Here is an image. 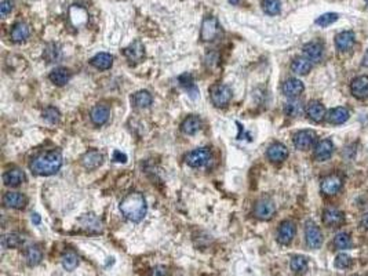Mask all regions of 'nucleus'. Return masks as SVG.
<instances>
[{"mask_svg":"<svg viewBox=\"0 0 368 276\" xmlns=\"http://www.w3.org/2000/svg\"><path fill=\"white\" fill-rule=\"evenodd\" d=\"M120 213L131 222H140L147 215V204L144 195L140 192H133L120 202Z\"/></svg>","mask_w":368,"mask_h":276,"instance_id":"1","label":"nucleus"},{"mask_svg":"<svg viewBox=\"0 0 368 276\" xmlns=\"http://www.w3.org/2000/svg\"><path fill=\"white\" fill-rule=\"evenodd\" d=\"M62 155L58 151H47L32 160L31 170L37 176H53L62 167Z\"/></svg>","mask_w":368,"mask_h":276,"instance_id":"2","label":"nucleus"},{"mask_svg":"<svg viewBox=\"0 0 368 276\" xmlns=\"http://www.w3.org/2000/svg\"><path fill=\"white\" fill-rule=\"evenodd\" d=\"M210 98L217 108H223L232 99V90L226 85H221V83L214 85L210 89Z\"/></svg>","mask_w":368,"mask_h":276,"instance_id":"3","label":"nucleus"},{"mask_svg":"<svg viewBox=\"0 0 368 276\" xmlns=\"http://www.w3.org/2000/svg\"><path fill=\"white\" fill-rule=\"evenodd\" d=\"M186 165L193 167V169H200L207 166L211 162V151L207 148H197L190 151L189 154L186 155Z\"/></svg>","mask_w":368,"mask_h":276,"instance_id":"4","label":"nucleus"},{"mask_svg":"<svg viewBox=\"0 0 368 276\" xmlns=\"http://www.w3.org/2000/svg\"><path fill=\"white\" fill-rule=\"evenodd\" d=\"M221 32V25L218 22V19L215 17H206L202 24V32H200V37L203 42H213L215 40Z\"/></svg>","mask_w":368,"mask_h":276,"instance_id":"5","label":"nucleus"},{"mask_svg":"<svg viewBox=\"0 0 368 276\" xmlns=\"http://www.w3.org/2000/svg\"><path fill=\"white\" fill-rule=\"evenodd\" d=\"M276 213V206H275V203L273 200H270V199H261V200H258L257 204H255V207H254V214L257 218L262 221H269L273 218V215Z\"/></svg>","mask_w":368,"mask_h":276,"instance_id":"6","label":"nucleus"},{"mask_svg":"<svg viewBox=\"0 0 368 276\" xmlns=\"http://www.w3.org/2000/svg\"><path fill=\"white\" fill-rule=\"evenodd\" d=\"M317 135L312 130H301L294 135V145L299 151H307L314 145Z\"/></svg>","mask_w":368,"mask_h":276,"instance_id":"7","label":"nucleus"},{"mask_svg":"<svg viewBox=\"0 0 368 276\" xmlns=\"http://www.w3.org/2000/svg\"><path fill=\"white\" fill-rule=\"evenodd\" d=\"M305 239H306V245L310 249H319L323 245V235L320 228L314 224V222H307L305 227Z\"/></svg>","mask_w":368,"mask_h":276,"instance_id":"8","label":"nucleus"},{"mask_svg":"<svg viewBox=\"0 0 368 276\" xmlns=\"http://www.w3.org/2000/svg\"><path fill=\"white\" fill-rule=\"evenodd\" d=\"M295 232H296V229H295L294 222H291V221H283L282 224H280V227H279V231H277V240H279V243L284 246L290 245L295 238Z\"/></svg>","mask_w":368,"mask_h":276,"instance_id":"9","label":"nucleus"},{"mask_svg":"<svg viewBox=\"0 0 368 276\" xmlns=\"http://www.w3.org/2000/svg\"><path fill=\"white\" fill-rule=\"evenodd\" d=\"M342 188V178L337 176V174H331L323 178L321 181V192L327 195V196H332L335 195L338 190Z\"/></svg>","mask_w":368,"mask_h":276,"instance_id":"10","label":"nucleus"},{"mask_svg":"<svg viewBox=\"0 0 368 276\" xmlns=\"http://www.w3.org/2000/svg\"><path fill=\"white\" fill-rule=\"evenodd\" d=\"M283 94L286 97H290V98H296L299 94L303 92L305 90V86L299 79H295V78H291V79H287L284 83H283Z\"/></svg>","mask_w":368,"mask_h":276,"instance_id":"11","label":"nucleus"},{"mask_svg":"<svg viewBox=\"0 0 368 276\" xmlns=\"http://www.w3.org/2000/svg\"><path fill=\"white\" fill-rule=\"evenodd\" d=\"M268 159L270 162H273V163H282L284 160L287 159V156H289V149L286 145H283L280 142H275V144H272L269 148H268Z\"/></svg>","mask_w":368,"mask_h":276,"instance_id":"12","label":"nucleus"},{"mask_svg":"<svg viewBox=\"0 0 368 276\" xmlns=\"http://www.w3.org/2000/svg\"><path fill=\"white\" fill-rule=\"evenodd\" d=\"M111 116V109L108 105L99 104L95 105L91 109V113H90V119L91 122L95 124V126H102L105 123L108 122V119Z\"/></svg>","mask_w":368,"mask_h":276,"instance_id":"13","label":"nucleus"},{"mask_svg":"<svg viewBox=\"0 0 368 276\" xmlns=\"http://www.w3.org/2000/svg\"><path fill=\"white\" fill-rule=\"evenodd\" d=\"M3 204L8 209L21 210L26 206V197L21 192H7L3 196Z\"/></svg>","mask_w":368,"mask_h":276,"instance_id":"14","label":"nucleus"},{"mask_svg":"<svg viewBox=\"0 0 368 276\" xmlns=\"http://www.w3.org/2000/svg\"><path fill=\"white\" fill-rule=\"evenodd\" d=\"M355 42H356V37H355V33L352 31L341 32V33L337 35V37H335V46H337V49L339 50V51H342V53L353 49Z\"/></svg>","mask_w":368,"mask_h":276,"instance_id":"15","label":"nucleus"},{"mask_svg":"<svg viewBox=\"0 0 368 276\" xmlns=\"http://www.w3.org/2000/svg\"><path fill=\"white\" fill-rule=\"evenodd\" d=\"M102 162H104V156L98 151H90V152L83 155V158H81V165L88 172L98 169L99 166L102 165Z\"/></svg>","mask_w":368,"mask_h":276,"instance_id":"16","label":"nucleus"},{"mask_svg":"<svg viewBox=\"0 0 368 276\" xmlns=\"http://www.w3.org/2000/svg\"><path fill=\"white\" fill-rule=\"evenodd\" d=\"M306 115L313 122L320 123L324 120L325 117V108L324 105L319 101H310L306 105Z\"/></svg>","mask_w":368,"mask_h":276,"instance_id":"17","label":"nucleus"},{"mask_svg":"<svg viewBox=\"0 0 368 276\" xmlns=\"http://www.w3.org/2000/svg\"><path fill=\"white\" fill-rule=\"evenodd\" d=\"M350 90L352 94L356 98H367L368 97V76H360L352 82L350 85Z\"/></svg>","mask_w":368,"mask_h":276,"instance_id":"18","label":"nucleus"},{"mask_svg":"<svg viewBox=\"0 0 368 276\" xmlns=\"http://www.w3.org/2000/svg\"><path fill=\"white\" fill-rule=\"evenodd\" d=\"M332 152H334V144L330 140H323L317 142L314 148V158L319 162H325L331 158Z\"/></svg>","mask_w":368,"mask_h":276,"instance_id":"19","label":"nucleus"},{"mask_svg":"<svg viewBox=\"0 0 368 276\" xmlns=\"http://www.w3.org/2000/svg\"><path fill=\"white\" fill-rule=\"evenodd\" d=\"M303 55L310 62H319L323 58V46L317 42H310L303 46Z\"/></svg>","mask_w":368,"mask_h":276,"instance_id":"20","label":"nucleus"},{"mask_svg":"<svg viewBox=\"0 0 368 276\" xmlns=\"http://www.w3.org/2000/svg\"><path fill=\"white\" fill-rule=\"evenodd\" d=\"M31 35V29H29V25L25 24V22H18L12 26L11 32H10V36H11L12 42L15 43H21L25 42Z\"/></svg>","mask_w":368,"mask_h":276,"instance_id":"21","label":"nucleus"},{"mask_svg":"<svg viewBox=\"0 0 368 276\" xmlns=\"http://www.w3.org/2000/svg\"><path fill=\"white\" fill-rule=\"evenodd\" d=\"M25 181V173L19 169H11L3 174V183L7 186H18Z\"/></svg>","mask_w":368,"mask_h":276,"instance_id":"22","label":"nucleus"},{"mask_svg":"<svg viewBox=\"0 0 368 276\" xmlns=\"http://www.w3.org/2000/svg\"><path fill=\"white\" fill-rule=\"evenodd\" d=\"M345 215L337 209H327L323 213V222L328 227H338L344 224Z\"/></svg>","mask_w":368,"mask_h":276,"instance_id":"23","label":"nucleus"},{"mask_svg":"<svg viewBox=\"0 0 368 276\" xmlns=\"http://www.w3.org/2000/svg\"><path fill=\"white\" fill-rule=\"evenodd\" d=\"M71 78H72V75H71V72L68 71L67 68H56L49 75V79L57 86H65L68 82L71 80Z\"/></svg>","mask_w":368,"mask_h":276,"instance_id":"24","label":"nucleus"},{"mask_svg":"<svg viewBox=\"0 0 368 276\" xmlns=\"http://www.w3.org/2000/svg\"><path fill=\"white\" fill-rule=\"evenodd\" d=\"M90 62L92 67L97 68L99 71H106V69H111L113 65V57L108 53H98L92 57Z\"/></svg>","mask_w":368,"mask_h":276,"instance_id":"25","label":"nucleus"},{"mask_svg":"<svg viewBox=\"0 0 368 276\" xmlns=\"http://www.w3.org/2000/svg\"><path fill=\"white\" fill-rule=\"evenodd\" d=\"M200 129H202V119L199 116H195V115L186 117L181 124V130L188 135L196 134Z\"/></svg>","mask_w":368,"mask_h":276,"instance_id":"26","label":"nucleus"},{"mask_svg":"<svg viewBox=\"0 0 368 276\" xmlns=\"http://www.w3.org/2000/svg\"><path fill=\"white\" fill-rule=\"evenodd\" d=\"M349 119V110L344 108V106H338L328 112L327 115V120L331 124H342Z\"/></svg>","mask_w":368,"mask_h":276,"instance_id":"27","label":"nucleus"},{"mask_svg":"<svg viewBox=\"0 0 368 276\" xmlns=\"http://www.w3.org/2000/svg\"><path fill=\"white\" fill-rule=\"evenodd\" d=\"M124 55L127 57L129 61L138 62L145 55V50H144V46L141 44V42L137 40L131 46H129L127 49H124Z\"/></svg>","mask_w":368,"mask_h":276,"instance_id":"28","label":"nucleus"},{"mask_svg":"<svg viewBox=\"0 0 368 276\" xmlns=\"http://www.w3.org/2000/svg\"><path fill=\"white\" fill-rule=\"evenodd\" d=\"M131 102L137 108H147V106H150L152 102H153V97L147 90H141V92H135L134 95L131 97Z\"/></svg>","mask_w":368,"mask_h":276,"instance_id":"29","label":"nucleus"},{"mask_svg":"<svg viewBox=\"0 0 368 276\" xmlns=\"http://www.w3.org/2000/svg\"><path fill=\"white\" fill-rule=\"evenodd\" d=\"M310 69H312V62L305 57H298L291 64V71L296 75H307Z\"/></svg>","mask_w":368,"mask_h":276,"instance_id":"30","label":"nucleus"},{"mask_svg":"<svg viewBox=\"0 0 368 276\" xmlns=\"http://www.w3.org/2000/svg\"><path fill=\"white\" fill-rule=\"evenodd\" d=\"M43 258V253L42 250L37 247V246H29L25 252V260H26V264L31 265V267H35V265L40 264Z\"/></svg>","mask_w":368,"mask_h":276,"instance_id":"31","label":"nucleus"},{"mask_svg":"<svg viewBox=\"0 0 368 276\" xmlns=\"http://www.w3.org/2000/svg\"><path fill=\"white\" fill-rule=\"evenodd\" d=\"M302 112H303V105L299 99L291 98L284 105V113L291 117L299 116V115H302Z\"/></svg>","mask_w":368,"mask_h":276,"instance_id":"32","label":"nucleus"},{"mask_svg":"<svg viewBox=\"0 0 368 276\" xmlns=\"http://www.w3.org/2000/svg\"><path fill=\"white\" fill-rule=\"evenodd\" d=\"M291 271L294 274H303L307 270V260L303 256H295L290 263Z\"/></svg>","mask_w":368,"mask_h":276,"instance_id":"33","label":"nucleus"},{"mask_svg":"<svg viewBox=\"0 0 368 276\" xmlns=\"http://www.w3.org/2000/svg\"><path fill=\"white\" fill-rule=\"evenodd\" d=\"M262 7L268 15H277L282 11V1L280 0H264Z\"/></svg>","mask_w":368,"mask_h":276,"instance_id":"34","label":"nucleus"},{"mask_svg":"<svg viewBox=\"0 0 368 276\" xmlns=\"http://www.w3.org/2000/svg\"><path fill=\"white\" fill-rule=\"evenodd\" d=\"M334 246L337 247L338 250H348V249L352 247V239H350L348 233H338L337 236L334 238Z\"/></svg>","mask_w":368,"mask_h":276,"instance_id":"35","label":"nucleus"},{"mask_svg":"<svg viewBox=\"0 0 368 276\" xmlns=\"http://www.w3.org/2000/svg\"><path fill=\"white\" fill-rule=\"evenodd\" d=\"M79 265V257L74 252H68L62 256V267L67 271H74Z\"/></svg>","mask_w":368,"mask_h":276,"instance_id":"36","label":"nucleus"},{"mask_svg":"<svg viewBox=\"0 0 368 276\" xmlns=\"http://www.w3.org/2000/svg\"><path fill=\"white\" fill-rule=\"evenodd\" d=\"M43 117L44 120H47L51 124H56V123L60 122V119H61V113H60V110L54 108V106H47L46 109L43 110Z\"/></svg>","mask_w":368,"mask_h":276,"instance_id":"37","label":"nucleus"},{"mask_svg":"<svg viewBox=\"0 0 368 276\" xmlns=\"http://www.w3.org/2000/svg\"><path fill=\"white\" fill-rule=\"evenodd\" d=\"M338 17H339V15H338L337 12H325V14L320 15L319 18L316 19V25H319L321 28L330 26V25H332L335 21H337Z\"/></svg>","mask_w":368,"mask_h":276,"instance_id":"38","label":"nucleus"},{"mask_svg":"<svg viewBox=\"0 0 368 276\" xmlns=\"http://www.w3.org/2000/svg\"><path fill=\"white\" fill-rule=\"evenodd\" d=\"M21 236L17 235V233H8L6 236H3V240H1V243H3V247H7V249H12V247H18L21 245Z\"/></svg>","mask_w":368,"mask_h":276,"instance_id":"39","label":"nucleus"},{"mask_svg":"<svg viewBox=\"0 0 368 276\" xmlns=\"http://www.w3.org/2000/svg\"><path fill=\"white\" fill-rule=\"evenodd\" d=\"M350 265H352V258L348 256V254H338L337 258H335V267H337L338 270H346V268H349Z\"/></svg>","mask_w":368,"mask_h":276,"instance_id":"40","label":"nucleus"},{"mask_svg":"<svg viewBox=\"0 0 368 276\" xmlns=\"http://www.w3.org/2000/svg\"><path fill=\"white\" fill-rule=\"evenodd\" d=\"M179 83H181V86L185 87L186 90H193V92H196V87H195V83H193L192 75L185 74L182 75V76H179Z\"/></svg>","mask_w":368,"mask_h":276,"instance_id":"41","label":"nucleus"},{"mask_svg":"<svg viewBox=\"0 0 368 276\" xmlns=\"http://www.w3.org/2000/svg\"><path fill=\"white\" fill-rule=\"evenodd\" d=\"M12 8H14V1L12 0H3L0 3V14H1V17L6 18L7 15L12 11Z\"/></svg>","mask_w":368,"mask_h":276,"instance_id":"42","label":"nucleus"},{"mask_svg":"<svg viewBox=\"0 0 368 276\" xmlns=\"http://www.w3.org/2000/svg\"><path fill=\"white\" fill-rule=\"evenodd\" d=\"M113 160L115 162H119V163H124L126 160H127V156L122 152H119V151H115V154H113Z\"/></svg>","mask_w":368,"mask_h":276,"instance_id":"43","label":"nucleus"},{"mask_svg":"<svg viewBox=\"0 0 368 276\" xmlns=\"http://www.w3.org/2000/svg\"><path fill=\"white\" fill-rule=\"evenodd\" d=\"M362 225H363V228H364V229H368V213H366V214L363 215Z\"/></svg>","mask_w":368,"mask_h":276,"instance_id":"44","label":"nucleus"},{"mask_svg":"<svg viewBox=\"0 0 368 276\" xmlns=\"http://www.w3.org/2000/svg\"><path fill=\"white\" fill-rule=\"evenodd\" d=\"M40 221H42V220H40V215L37 214V213H35V214H32V222H33V224H36V225H39V224H40Z\"/></svg>","mask_w":368,"mask_h":276,"instance_id":"45","label":"nucleus"},{"mask_svg":"<svg viewBox=\"0 0 368 276\" xmlns=\"http://www.w3.org/2000/svg\"><path fill=\"white\" fill-rule=\"evenodd\" d=\"M363 67L368 68V51L364 54V58H363Z\"/></svg>","mask_w":368,"mask_h":276,"instance_id":"46","label":"nucleus"},{"mask_svg":"<svg viewBox=\"0 0 368 276\" xmlns=\"http://www.w3.org/2000/svg\"><path fill=\"white\" fill-rule=\"evenodd\" d=\"M227 1H229L230 4H239L240 0H227Z\"/></svg>","mask_w":368,"mask_h":276,"instance_id":"47","label":"nucleus"},{"mask_svg":"<svg viewBox=\"0 0 368 276\" xmlns=\"http://www.w3.org/2000/svg\"><path fill=\"white\" fill-rule=\"evenodd\" d=\"M366 1H367V3H368V0H366Z\"/></svg>","mask_w":368,"mask_h":276,"instance_id":"48","label":"nucleus"}]
</instances>
